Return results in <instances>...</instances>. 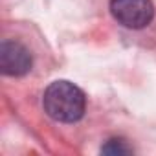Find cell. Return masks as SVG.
Listing matches in <instances>:
<instances>
[{
    "instance_id": "6da1fadb",
    "label": "cell",
    "mask_w": 156,
    "mask_h": 156,
    "mask_svg": "<svg viewBox=\"0 0 156 156\" xmlns=\"http://www.w3.org/2000/svg\"><path fill=\"white\" fill-rule=\"evenodd\" d=\"M42 107L51 119L61 123H73L83 118L87 99L83 90L73 83L55 81L46 88L42 98Z\"/></svg>"
},
{
    "instance_id": "7a4b0ae2",
    "label": "cell",
    "mask_w": 156,
    "mask_h": 156,
    "mask_svg": "<svg viewBox=\"0 0 156 156\" xmlns=\"http://www.w3.org/2000/svg\"><path fill=\"white\" fill-rule=\"evenodd\" d=\"M112 17L129 30H141L151 24L154 6L151 0H110Z\"/></svg>"
},
{
    "instance_id": "277c9868",
    "label": "cell",
    "mask_w": 156,
    "mask_h": 156,
    "mask_svg": "<svg viewBox=\"0 0 156 156\" xmlns=\"http://www.w3.org/2000/svg\"><path fill=\"white\" fill-rule=\"evenodd\" d=\"M101 152L103 154H130L132 149L123 141V140H108L107 145L101 147Z\"/></svg>"
},
{
    "instance_id": "3957f363",
    "label": "cell",
    "mask_w": 156,
    "mask_h": 156,
    "mask_svg": "<svg viewBox=\"0 0 156 156\" xmlns=\"http://www.w3.org/2000/svg\"><path fill=\"white\" fill-rule=\"evenodd\" d=\"M31 53L30 50L17 41H4L0 44V68L6 75H24L31 70Z\"/></svg>"
}]
</instances>
